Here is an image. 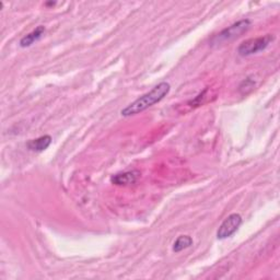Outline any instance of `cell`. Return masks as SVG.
Here are the masks:
<instances>
[{"mask_svg": "<svg viewBox=\"0 0 280 280\" xmlns=\"http://www.w3.org/2000/svg\"><path fill=\"white\" fill-rule=\"evenodd\" d=\"M171 86L169 83H166V81L160 83L159 85H156L154 88H152V90H150L149 92L141 95L137 100H135L133 103L127 105L125 108H123L121 111L122 116L129 117V116L139 114L148 110L149 107L159 103V102L165 99L169 94Z\"/></svg>", "mask_w": 280, "mask_h": 280, "instance_id": "6da1fadb", "label": "cell"}, {"mask_svg": "<svg viewBox=\"0 0 280 280\" xmlns=\"http://www.w3.org/2000/svg\"><path fill=\"white\" fill-rule=\"evenodd\" d=\"M251 26V20L249 19H243L233 23L232 25L228 26L227 29L222 30L220 33H218L217 35L211 39V44L219 46L224 43H229L231 41L235 39L236 37L241 36L243 33L247 32Z\"/></svg>", "mask_w": 280, "mask_h": 280, "instance_id": "7a4b0ae2", "label": "cell"}, {"mask_svg": "<svg viewBox=\"0 0 280 280\" xmlns=\"http://www.w3.org/2000/svg\"><path fill=\"white\" fill-rule=\"evenodd\" d=\"M274 36L267 34V35L254 37V38H249L244 41L237 47V53L240 56H250L253 54H256L258 52H262L267 49V46L274 41Z\"/></svg>", "mask_w": 280, "mask_h": 280, "instance_id": "3957f363", "label": "cell"}, {"mask_svg": "<svg viewBox=\"0 0 280 280\" xmlns=\"http://www.w3.org/2000/svg\"><path fill=\"white\" fill-rule=\"evenodd\" d=\"M242 224V217L238 214H231L228 216L217 231V237L219 240H224L233 235Z\"/></svg>", "mask_w": 280, "mask_h": 280, "instance_id": "277c9868", "label": "cell"}, {"mask_svg": "<svg viewBox=\"0 0 280 280\" xmlns=\"http://www.w3.org/2000/svg\"><path fill=\"white\" fill-rule=\"evenodd\" d=\"M139 172L138 171H129V172H124V173H118L112 176L111 182L115 185L123 186V185H131V184H134L137 182L138 177H139Z\"/></svg>", "mask_w": 280, "mask_h": 280, "instance_id": "5b68a950", "label": "cell"}, {"mask_svg": "<svg viewBox=\"0 0 280 280\" xmlns=\"http://www.w3.org/2000/svg\"><path fill=\"white\" fill-rule=\"evenodd\" d=\"M51 143H52L51 136L44 135V136H41V137H38L36 139H32V140L28 141V143H26V147H28V149L31 150V151L42 152L51 146Z\"/></svg>", "mask_w": 280, "mask_h": 280, "instance_id": "8992f818", "label": "cell"}, {"mask_svg": "<svg viewBox=\"0 0 280 280\" xmlns=\"http://www.w3.org/2000/svg\"><path fill=\"white\" fill-rule=\"evenodd\" d=\"M45 33V28L43 25H39L35 30H33L29 34H26L25 36H23L21 39H20V46L21 47H29L33 45L35 42L42 37Z\"/></svg>", "mask_w": 280, "mask_h": 280, "instance_id": "52a82bcc", "label": "cell"}, {"mask_svg": "<svg viewBox=\"0 0 280 280\" xmlns=\"http://www.w3.org/2000/svg\"><path fill=\"white\" fill-rule=\"evenodd\" d=\"M192 245H193V238L192 237H190L189 235H181L175 240L172 250L175 253H180L184 250L188 249L189 247H192Z\"/></svg>", "mask_w": 280, "mask_h": 280, "instance_id": "ba28073f", "label": "cell"}, {"mask_svg": "<svg viewBox=\"0 0 280 280\" xmlns=\"http://www.w3.org/2000/svg\"><path fill=\"white\" fill-rule=\"evenodd\" d=\"M46 5H47V6H54V5H55V3H47Z\"/></svg>", "mask_w": 280, "mask_h": 280, "instance_id": "9c48e42d", "label": "cell"}]
</instances>
